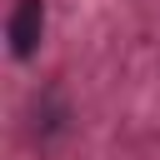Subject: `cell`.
<instances>
[{"instance_id": "cell-1", "label": "cell", "mask_w": 160, "mask_h": 160, "mask_svg": "<svg viewBox=\"0 0 160 160\" xmlns=\"http://www.w3.org/2000/svg\"><path fill=\"white\" fill-rule=\"evenodd\" d=\"M40 35H45V0H20L10 10V55L30 60L40 50Z\"/></svg>"}]
</instances>
